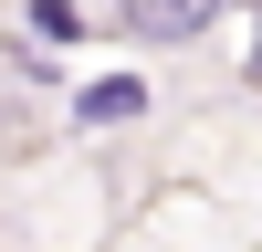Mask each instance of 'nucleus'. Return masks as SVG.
Instances as JSON below:
<instances>
[{"instance_id":"f257e3e1","label":"nucleus","mask_w":262,"mask_h":252,"mask_svg":"<svg viewBox=\"0 0 262 252\" xmlns=\"http://www.w3.org/2000/svg\"><path fill=\"white\" fill-rule=\"evenodd\" d=\"M147 74H95V84H74V95H63V126H74V137H116V126H137L147 116Z\"/></svg>"},{"instance_id":"f03ea898","label":"nucleus","mask_w":262,"mask_h":252,"mask_svg":"<svg viewBox=\"0 0 262 252\" xmlns=\"http://www.w3.org/2000/svg\"><path fill=\"white\" fill-rule=\"evenodd\" d=\"M210 21H221V0H116V32L137 42H200Z\"/></svg>"},{"instance_id":"7ed1b4c3","label":"nucleus","mask_w":262,"mask_h":252,"mask_svg":"<svg viewBox=\"0 0 262 252\" xmlns=\"http://www.w3.org/2000/svg\"><path fill=\"white\" fill-rule=\"evenodd\" d=\"M21 42L63 63L74 42H95V21H84V0H21Z\"/></svg>"},{"instance_id":"20e7f679","label":"nucleus","mask_w":262,"mask_h":252,"mask_svg":"<svg viewBox=\"0 0 262 252\" xmlns=\"http://www.w3.org/2000/svg\"><path fill=\"white\" fill-rule=\"evenodd\" d=\"M252 84H262V32H252Z\"/></svg>"}]
</instances>
